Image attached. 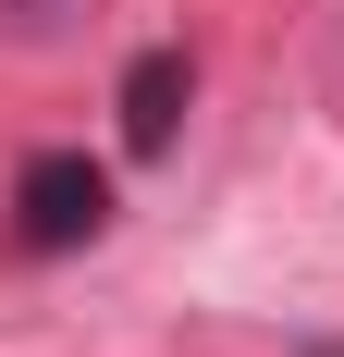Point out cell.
<instances>
[{
  "mask_svg": "<svg viewBox=\"0 0 344 357\" xmlns=\"http://www.w3.org/2000/svg\"><path fill=\"white\" fill-rule=\"evenodd\" d=\"M99 222H111V173L86 160V148H37L25 173H13V247L25 259L99 247Z\"/></svg>",
  "mask_w": 344,
  "mask_h": 357,
  "instance_id": "cell-1",
  "label": "cell"
},
{
  "mask_svg": "<svg viewBox=\"0 0 344 357\" xmlns=\"http://www.w3.org/2000/svg\"><path fill=\"white\" fill-rule=\"evenodd\" d=\"M185 99H197V62H185V50H136V62H123V148H136V160H160L172 136H185Z\"/></svg>",
  "mask_w": 344,
  "mask_h": 357,
  "instance_id": "cell-2",
  "label": "cell"
},
{
  "mask_svg": "<svg viewBox=\"0 0 344 357\" xmlns=\"http://www.w3.org/2000/svg\"><path fill=\"white\" fill-rule=\"evenodd\" d=\"M308 357H344V345H308Z\"/></svg>",
  "mask_w": 344,
  "mask_h": 357,
  "instance_id": "cell-3",
  "label": "cell"
}]
</instances>
